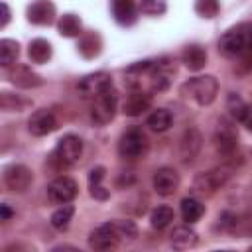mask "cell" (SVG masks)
Here are the masks:
<instances>
[{
  "instance_id": "6da1fadb",
  "label": "cell",
  "mask_w": 252,
  "mask_h": 252,
  "mask_svg": "<svg viewBox=\"0 0 252 252\" xmlns=\"http://www.w3.org/2000/svg\"><path fill=\"white\" fill-rule=\"evenodd\" d=\"M219 49L228 57H246L252 53V24L230 28L219 41Z\"/></svg>"
},
{
  "instance_id": "7a4b0ae2",
  "label": "cell",
  "mask_w": 252,
  "mask_h": 252,
  "mask_svg": "<svg viewBox=\"0 0 252 252\" xmlns=\"http://www.w3.org/2000/svg\"><path fill=\"white\" fill-rule=\"evenodd\" d=\"M219 93V83L213 75H201V77H193L187 83L181 85V94L195 100L201 106H207L215 100Z\"/></svg>"
},
{
  "instance_id": "3957f363",
  "label": "cell",
  "mask_w": 252,
  "mask_h": 252,
  "mask_svg": "<svg viewBox=\"0 0 252 252\" xmlns=\"http://www.w3.org/2000/svg\"><path fill=\"white\" fill-rule=\"evenodd\" d=\"M116 106H118V94L116 91L110 87L104 93H100L96 98H93V106H91V120L98 126L108 124L114 114H116Z\"/></svg>"
},
{
  "instance_id": "277c9868",
  "label": "cell",
  "mask_w": 252,
  "mask_h": 252,
  "mask_svg": "<svg viewBox=\"0 0 252 252\" xmlns=\"http://www.w3.org/2000/svg\"><path fill=\"white\" fill-rule=\"evenodd\" d=\"M81 154H83V142L79 136H73V134H67L63 136L57 146H55V152H53V159L63 165V167H69V165H75L79 159H81Z\"/></svg>"
},
{
  "instance_id": "5b68a950",
  "label": "cell",
  "mask_w": 252,
  "mask_h": 252,
  "mask_svg": "<svg viewBox=\"0 0 252 252\" xmlns=\"http://www.w3.org/2000/svg\"><path fill=\"white\" fill-rule=\"evenodd\" d=\"M79 193L77 181L69 175H59L47 185V197L55 205H67L71 203Z\"/></svg>"
},
{
  "instance_id": "8992f818",
  "label": "cell",
  "mask_w": 252,
  "mask_h": 252,
  "mask_svg": "<svg viewBox=\"0 0 252 252\" xmlns=\"http://www.w3.org/2000/svg\"><path fill=\"white\" fill-rule=\"evenodd\" d=\"M146 150H148V138L138 128H132V130L124 132L120 142H118V152L126 159H136V158L144 156Z\"/></svg>"
},
{
  "instance_id": "52a82bcc",
  "label": "cell",
  "mask_w": 252,
  "mask_h": 252,
  "mask_svg": "<svg viewBox=\"0 0 252 252\" xmlns=\"http://www.w3.org/2000/svg\"><path fill=\"white\" fill-rule=\"evenodd\" d=\"M112 87V81H110V75L104 73V71H98V73H91L87 77H83L79 83H77V91L83 98H96L100 93H104L106 89Z\"/></svg>"
},
{
  "instance_id": "ba28073f",
  "label": "cell",
  "mask_w": 252,
  "mask_h": 252,
  "mask_svg": "<svg viewBox=\"0 0 252 252\" xmlns=\"http://www.w3.org/2000/svg\"><path fill=\"white\" fill-rule=\"evenodd\" d=\"M33 181V173L30 167L22 163H14L4 169V185L14 193H24Z\"/></svg>"
},
{
  "instance_id": "9c48e42d",
  "label": "cell",
  "mask_w": 252,
  "mask_h": 252,
  "mask_svg": "<svg viewBox=\"0 0 252 252\" xmlns=\"http://www.w3.org/2000/svg\"><path fill=\"white\" fill-rule=\"evenodd\" d=\"M120 242V236L116 232L114 222H104L96 226L89 236V246L94 250H112Z\"/></svg>"
},
{
  "instance_id": "30bf717a",
  "label": "cell",
  "mask_w": 252,
  "mask_h": 252,
  "mask_svg": "<svg viewBox=\"0 0 252 252\" xmlns=\"http://www.w3.org/2000/svg\"><path fill=\"white\" fill-rule=\"evenodd\" d=\"M228 175H230V173H228L226 169H211V171H207V173L197 175V179H195V183H193V189H195L197 193H201V195H213L217 189H220V187L226 183Z\"/></svg>"
},
{
  "instance_id": "8fae6325",
  "label": "cell",
  "mask_w": 252,
  "mask_h": 252,
  "mask_svg": "<svg viewBox=\"0 0 252 252\" xmlns=\"http://www.w3.org/2000/svg\"><path fill=\"white\" fill-rule=\"evenodd\" d=\"M152 187L158 195H173L179 187V173L173 167H159L152 177Z\"/></svg>"
},
{
  "instance_id": "7c38bea8",
  "label": "cell",
  "mask_w": 252,
  "mask_h": 252,
  "mask_svg": "<svg viewBox=\"0 0 252 252\" xmlns=\"http://www.w3.org/2000/svg\"><path fill=\"white\" fill-rule=\"evenodd\" d=\"M8 79L12 85L22 87V89H35L39 85H43V79L33 73L28 65H12L8 67Z\"/></svg>"
},
{
  "instance_id": "4fadbf2b",
  "label": "cell",
  "mask_w": 252,
  "mask_h": 252,
  "mask_svg": "<svg viewBox=\"0 0 252 252\" xmlns=\"http://www.w3.org/2000/svg\"><path fill=\"white\" fill-rule=\"evenodd\" d=\"M28 130L33 136H47L57 130V118L51 110H35L28 120Z\"/></svg>"
},
{
  "instance_id": "5bb4252c",
  "label": "cell",
  "mask_w": 252,
  "mask_h": 252,
  "mask_svg": "<svg viewBox=\"0 0 252 252\" xmlns=\"http://www.w3.org/2000/svg\"><path fill=\"white\" fill-rule=\"evenodd\" d=\"M215 144H217V150L224 156H230L236 146H238V136L234 132V128L228 124V122H220L219 128H217V134H215Z\"/></svg>"
},
{
  "instance_id": "9a60e30c",
  "label": "cell",
  "mask_w": 252,
  "mask_h": 252,
  "mask_svg": "<svg viewBox=\"0 0 252 252\" xmlns=\"http://www.w3.org/2000/svg\"><path fill=\"white\" fill-rule=\"evenodd\" d=\"M28 20L37 26H49L55 20V6L49 0H35L28 8Z\"/></svg>"
},
{
  "instance_id": "2e32d148",
  "label": "cell",
  "mask_w": 252,
  "mask_h": 252,
  "mask_svg": "<svg viewBox=\"0 0 252 252\" xmlns=\"http://www.w3.org/2000/svg\"><path fill=\"white\" fill-rule=\"evenodd\" d=\"M152 104V98L148 93H142V91H136L132 94H128V98L124 100L122 104V112L126 116H140L142 112H146Z\"/></svg>"
},
{
  "instance_id": "e0dca14e",
  "label": "cell",
  "mask_w": 252,
  "mask_h": 252,
  "mask_svg": "<svg viewBox=\"0 0 252 252\" xmlns=\"http://www.w3.org/2000/svg\"><path fill=\"white\" fill-rule=\"evenodd\" d=\"M181 61L189 71H201L207 65V51L201 45H187L181 53Z\"/></svg>"
},
{
  "instance_id": "ac0fdd59",
  "label": "cell",
  "mask_w": 252,
  "mask_h": 252,
  "mask_svg": "<svg viewBox=\"0 0 252 252\" xmlns=\"http://www.w3.org/2000/svg\"><path fill=\"white\" fill-rule=\"evenodd\" d=\"M201 148V134L195 130V128H189L183 136H181V142H179V152H181V158L185 161H191L197 152Z\"/></svg>"
},
{
  "instance_id": "d6986e66",
  "label": "cell",
  "mask_w": 252,
  "mask_h": 252,
  "mask_svg": "<svg viewBox=\"0 0 252 252\" xmlns=\"http://www.w3.org/2000/svg\"><path fill=\"white\" fill-rule=\"evenodd\" d=\"M102 179H104V167L98 165L89 171V193L96 201H106L110 195V191L102 185Z\"/></svg>"
},
{
  "instance_id": "ffe728a7",
  "label": "cell",
  "mask_w": 252,
  "mask_h": 252,
  "mask_svg": "<svg viewBox=\"0 0 252 252\" xmlns=\"http://www.w3.org/2000/svg\"><path fill=\"white\" fill-rule=\"evenodd\" d=\"M171 246L175 250H187V248H193L199 240L197 232L189 226H175L173 232H171Z\"/></svg>"
},
{
  "instance_id": "44dd1931",
  "label": "cell",
  "mask_w": 252,
  "mask_h": 252,
  "mask_svg": "<svg viewBox=\"0 0 252 252\" xmlns=\"http://www.w3.org/2000/svg\"><path fill=\"white\" fill-rule=\"evenodd\" d=\"M114 20L122 26H128L136 20V2L134 0H112Z\"/></svg>"
},
{
  "instance_id": "7402d4cb",
  "label": "cell",
  "mask_w": 252,
  "mask_h": 252,
  "mask_svg": "<svg viewBox=\"0 0 252 252\" xmlns=\"http://www.w3.org/2000/svg\"><path fill=\"white\" fill-rule=\"evenodd\" d=\"M28 57H30L32 63H37V65L47 63L51 59V43L47 39H41V37L30 41V45H28Z\"/></svg>"
},
{
  "instance_id": "603a6c76",
  "label": "cell",
  "mask_w": 252,
  "mask_h": 252,
  "mask_svg": "<svg viewBox=\"0 0 252 252\" xmlns=\"http://www.w3.org/2000/svg\"><path fill=\"white\" fill-rule=\"evenodd\" d=\"M203 215H205V205H203L199 199H195V197H185V199L181 201V217H183V220H185L187 224L197 222Z\"/></svg>"
},
{
  "instance_id": "cb8c5ba5",
  "label": "cell",
  "mask_w": 252,
  "mask_h": 252,
  "mask_svg": "<svg viewBox=\"0 0 252 252\" xmlns=\"http://www.w3.org/2000/svg\"><path fill=\"white\" fill-rule=\"evenodd\" d=\"M57 30L63 37H77L81 33V20L75 14H63L57 22Z\"/></svg>"
},
{
  "instance_id": "d4e9b609",
  "label": "cell",
  "mask_w": 252,
  "mask_h": 252,
  "mask_svg": "<svg viewBox=\"0 0 252 252\" xmlns=\"http://www.w3.org/2000/svg\"><path fill=\"white\" fill-rule=\"evenodd\" d=\"M20 55V45L14 39H2L0 41V65L4 69L12 67Z\"/></svg>"
},
{
  "instance_id": "484cf974",
  "label": "cell",
  "mask_w": 252,
  "mask_h": 252,
  "mask_svg": "<svg viewBox=\"0 0 252 252\" xmlns=\"http://www.w3.org/2000/svg\"><path fill=\"white\" fill-rule=\"evenodd\" d=\"M171 112L169 110H165V108H156L150 116H148V120H146V124L154 130V132H165L169 126H171Z\"/></svg>"
},
{
  "instance_id": "4316f807",
  "label": "cell",
  "mask_w": 252,
  "mask_h": 252,
  "mask_svg": "<svg viewBox=\"0 0 252 252\" xmlns=\"http://www.w3.org/2000/svg\"><path fill=\"white\" fill-rule=\"evenodd\" d=\"M171 220H173V209L167 207V205L156 207V209L152 211V215H150V224H152L154 228H158V230L165 228Z\"/></svg>"
},
{
  "instance_id": "83f0119b",
  "label": "cell",
  "mask_w": 252,
  "mask_h": 252,
  "mask_svg": "<svg viewBox=\"0 0 252 252\" xmlns=\"http://www.w3.org/2000/svg\"><path fill=\"white\" fill-rule=\"evenodd\" d=\"M73 215H75V207H71V205L59 207V209L51 215V226L57 228V230H65V228L71 224Z\"/></svg>"
},
{
  "instance_id": "f1b7e54d",
  "label": "cell",
  "mask_w": 252,
  "mask_h": 252,
  "mask_svg": "<svg viewBox=\"0 0 252 252\" xmlns=\"http://www.w3.org/2000/svg\"><path fill=\"white\" fill-rule=\"evenodd\" d=\"M79 51L85 55V57H96L100 53V37L96 33H89L81 39L79 43Z\"/></svg>"
},
{
  "instance_id": "f546056e",
  "label": "cell",
  "mask_w": 252,
  "mask_h": 252,
  "mask_svg": "<svg viewBox=\"0 0 252 252\" xmlns=\"http://www.w3.org/2000/svg\"><path fill=\"white\" fill-rule=\"evenodd\" d=\"M220 10L219 0H195V12L201 18H215Z\"/></svg>"
},
{
  "instance_id": "4dcf8cb0",
  "label": "cell",
  "mask_w": 252,
  "mask_h": 252,
  "mask_svg": "<svg viewBox=\"0 0 252 252\" xmlns=\"http://www.w3.org/2000/svg\"><path fill=\"white\" fill-rule=\"evenodd\" d=\"M114 226H116V232L120 236V240H136L138 236V226L132 222V220H114Z\"/></svg>"
},
{
  "instance_id": "1f68e13d",
  "label": "cell",
  "mask_w": 252,
  "mask_h": 252,
  "mask_svg": "<svg viewBox=\"0 0 252 252\" xmlns=\"http://www.w3.org/2000/svg\"><path fill=\"white\" fill-rule=\"evenodd\" d=\"M138 8H140L142 14L158 16V14L165 12V2H163V0H140Z\"/></svg>"
},
{
  "instance_id": "d6a6232c",
  "label": "cell",
  "mask_w": 252,
  "mask_h": 252,
  "mask_svg": "<svg viewBox=\"0 0 252 252\" xmlns=\"http://www.w3.org/2000/svg\"><path fill=\"white\" fill-rule=\"evenodd\" d=\"M0 104H2L4 110H22V108L28 106L30 102H28V100H20V98H12L10 93H2Z\"/></svg>"
},
{
  "instance_id": "836d02e7",
  "label": "cell",
  "mask_w": 252,
  "mask_h": 252,
  "mask_svg": "<svg viewBox=\"0 0 252 252\" xmlns=\"http://www.w3.org/2000/svg\"><path fill=\"white\" fill-rule=\"evenodd\" d=\"M244 106H246V104H244L238 96L232 94V96L228 98V108H230V112H232V116H234L236 120H240V116H242V112H244Z\"/></svg>"
},
{
  "instance_id": "e575fe53",
  "label": "cell",
  "mask_w": 252,
  "mask_h": 252,
  "mask_svg": "<svg viewBox=\"0 0 252 252\" xmlns=\"http://www.w3.org/2000/svg\"><path fill=\"white\" fill-rule=\"evenodd\" d=\"M240 122L252 132V104H246V106H244V112H242V116H240Z\"/></svg>"
},
{
  "instance_id": "d590c367",
  "label": "cell",
  "mask_w": 252,
  "mask_h": 252,
  "mask_svg": "<svg viewBox=\"0 0 252 252\" xmlns=\"http://www.w3.org/2000/svg\"><path fill=\"white\" fill-rule=\"evenodd\" d=\"M2 20H0V28H6V24L10 22V8H8V4L6 2H2Z\"/></svg>"
},
{
  "instance_id": "8d00e7d4",
  "label": "cell",
  "mask_w": 252,
  "mask_h": 252,
  "mask_svg": "<svg viewBox=\"0 0 252 252\" xmlns=\"http://www.w3.org/2000/svg\"><path fill=\"white\" fill-rule=\"evenodd\" d=\"M0 213H2V220H8L12 217V211L8 205H0Z\"/></svg>"
},
{
  "instance_id": "74e56055",
  "label": "cell",
  "mask_w": 252,
  "mask_h": 252,
  "mask_svg": "<svg viewBox=\"0 0 252 252\" xmlns=\"http://www.w3.org/2000/svg\"><path fill=\"white\" fill-rule=\"evenodd\" d=\"M246 57H248V59H252V53H250V55H246Z\"/></svg>"
}]
</instances>
